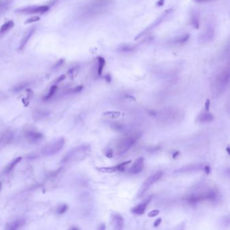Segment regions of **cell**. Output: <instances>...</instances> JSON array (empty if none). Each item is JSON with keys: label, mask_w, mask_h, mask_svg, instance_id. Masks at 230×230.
<instances>
[{"label": "cell", "mask_w": 230, "mask_h": 230, "mask_svg": "<svg viewBox=\"0 0 230 230\" xmlns=\"http://www.w3.org/2000/svg\"><path fill=\"white\" fill-rule=\"evenodd\" d=\"M111 5L112 0H93L84 7L83 14L88 18H94L105 14Z\"/></svg>", "instance_id": "cell-1"}, {"label": "cell", "mask_w": 230, "mask_h": 230, "mask_svg": "<svg viewBox=\"0 0 230 230\" xmlns=\"http://www.w3.org/2000/svg\"><path fill=\"white\" fill-rule=\"evenodd\" d=\"M229 67L227 65L220 70L215 78L214 86L217 89V91H223L226 88L229 84Z\"/></svg>", "instance_id": "cell-2"}, {"label": "cell", "mask_w": 230, "mask_h": 230, "mask_svg": "<svg viewBox=\"0 0 230 230\" xmlns=\"http://www.w3.org/2000/svg\"><path fill=\"white\" fill-rule=\"evenodd\" d=\"M140 136H141V135H140L139 134H134L123 138L118 142L117 145V151H118V153L119 155H121V154L128 151L136 143V142L139 139Z\"/></svg>", "instance_id": "cell-3"}, {"label": "cell", "mask_w": 230, "mask_h": 230, "mask_svg": "<svg viewBox=\"0 0 230 230\" xmlns=\"http://www.w3.org/2000/svg\"><path fill=\"white\" fill-rule=\"evenodd\" d=\"M171 13H172V10H171V9H168V10L165 11V12L163 13V14H161V16H159V18H157V20H156L153 24H151V25L149 26V27H147L145 30H143L142 32H141V33H140L139 35H138L137 37H136V39H136V40L138 39V38H140V37H142V35H145L146 33H148V32H150L151 30H153V28H155V27H157V26L162 23L163 21H165L167 18H168Z\"/></svg>", "instance_id": "cell-4"}, {"label": "cell", "mask_w": 230, "mask_h": 230, "mask_svg": "<svg viewBox=\"0 0 230 230\" xmlns=\"http://www.w3.org/2000/svg\"><path fill=\"white\" fill-rule=\"evenodd\" d=\"M162 176H163V172H158L155 173V174L152 175V176H150L149 178H148L147 180L144 182V183L142 184V186H141L139 195L141 196L147 190L153 185V184L156 183L159 179H161Z\"/></svg>", "instance_id": "cell-5"}, {"label": "cell", "mask_w": 230, "mask_h": 230, "mask_svg": "<svg viewBox=\"0 0 230 230\" xmlns=\"http://www.w3.org/2000/svg\"><path fill=\"white\" fill-rule=\"evenodd\" d=\"M64 142H65V140H64V138H60V139L57 140L54 143L49 144L45 148L44 153L47 154V155H49V154L53 155V154L56 153L57 152H58L63 147Z\"/></svg>", "instance_id": "cell-6"}, {"label": "cell", "mask_w": 230, "mask_h": 230, "mask_svg": "<svg viewBox=\"0 0 230 230\" xmlns=\"http://www.w3.org/2000/svg\"><path fill=\"white\" fill-rule=\"evenodd\" d=\"M49 6H47V5H41V6L26 7V8L22 9L21 10V12L28 13V14H36V13L43 14V13L47 12L49 10Z\"/></svg>", "instance_id": "cell-7"}, {"label": "cell", "mask_w": 230, "mask_h": 230, "mask_svg": "<svg viewBox=\"0 0 230 230\" xmlns=\"http://www.w3.org/2000/svg\"><path fill=\"white\" fill-rule=\"evenodd\" d=\"M144 167V158L139 157L135 161L134 164L129 170V172L133 174H137L138 173L141 172Z\"/></svg>", "instance_id": "cell-8"}, {"label": "cell", "mask_w": 230, "mask_h": 230, "mask_svg": "<svg viewBox=\"0 0 230 230\" xmlns=\"http://www.w3.org/2000/svg\"><path fill=\"white\" fill-rule=\"evenodd\" d=\"M151 198L150 197L149 198H148L147 200L144 201V202L136 205V207H134V208L131 209V212L136 215H142L144 213V211H145L146 207H147L148 204H149L150 201H151Z\"/></svg>", "instance_id": "cell-9"}, {"label": "cell", "mask_w": 230, "mask_h": 230, "mask_svg": "<svg viewBox=\"0 0 230 230\" xmlns=\"http://www.w3.org/2000/svg\"><path fill=\"white\" fill-rule=\"evenodd\" d=\"M111 221L115 229H121L123 226V217L119 214H113L111 216Z\"/></svg>", "instance_id": "cell-10"}, {"label": "cell", "mask_w": 230, "mask_h": 230, "mask_svg": "<svg viewBox=\"0 0 230 230\" xmlns=\"http://www.w3.org/2000/svg\"><path fill=\"white\" fill-rule=\"evenodd\" d=\"M35 27H33L32 28H30V30H28L26 33H25L24 34L23 37H22V40H21V42L20 43V47H19V49H22L25 46L26 43H27V42L28 40H29L30 37H31L32 35H33V33H34V31H35Z\"/></svg>", "instance_id": "cell-11"}, {"label": "cell", "mask_w": 230, "mask_h": 230, "mask_svg": "<svg viewBox=\"0 0 230 230\" xmlns=\"http://www.w3.org/2000/svg\"><path fill=\"white\" fill-rule=\"evenodd\" d=\"M214 36V30L211 27H208L206 30L203 33L200 39L203 40V42H208L210 40L213 39Z\"/></svg>", "instance_id": "cell-12"}, {"label": "cell", "mask_w": 230, "mask_h": 230, "mask_svg": "<svg viewBox=\"0 0 230 230\" xmlns=\"http://www.w3.org/2000/svg\"><path fill=\"white\" fill-rule=\"evenodd\" d=\"M25 223V221L23 219H18L16 221L12 222V223L7 224V227L5 228L7 229H17L23 226Z\"/></svg>", "instance_id": "cell-13"}, {"label": "cell", "mask_w": 230, "mask_h": 230, "mask_svg": "<svg viewBox=\"0 0 230 230\" xmlns=\"http://www.w3.org/2000/svg\"><path fill=\"white\" fill-rule=\"evenodd\" d=\"M190 38V35L188 34H184L182 35H180L178 37H176V38H174V40H173L172 43L174 44H184L186 42H187L188 41Z\"/></svg>", "instance_id": "cell-14"}, {"label": "cell", "mask_w": 230, "mask_h": 230, "mask_svg": "<svg viewBox=\"0 0 230 230\" xmlns=\"http://www.w3.org/2000/svg\"><path fill=\"white\" fill-rule=\"evenodd\" d=\"M97 170H98L99 172H104V173H113L119 171V165H115L113 167H97Z\"/></svg>", "instance_id": "cell-15"}, {"label": "cell", "mask_w": 230, "mask_h": 230, "mask_svg": "<svg viewBox=\"0 0 230 230\" xmlns=\"http://www.w3.org/2000/svg\"><path fill=\"white\" fill-rule=\"evenodd\" d=\"M136 49V47L133 46V45H128V44H124L121 45V46L119 47L118 49L119 51H120L121 53H130L132 51H134Z\"/></svg>", "instance_id": "cell-16"}, {"label": "cell", "mask_w": 230, "mask_h": 230, "mask_svg": "<svg viewBox=\"0 0 230 230\" xmlns=\"http://www.w3.org/2000/svg\"><path fill=\"white\" fill-rule=\"evenodd\" d=\"M213 119V115L211 113H209V111L203 113L198 118V120L201 122H210Z\"/></svg>", "instance_id": "cell-17"}, {"label": "cell", "mask_w": 230, "mask_h": 230, "mask_svg": "<svg viewBox=\"0 0 230 230\" xmlns=\"http://www.w3.org/2000/svg\"><path fill=\"white\" fill-rule=\"evenodd\" d=\"M22 157H17V158L14 159V160H13L12 162H11L9 164H8L7 165L6 169H5V172H9L11 170H13V168L16 166V165L18 164V163L20 162V161L22 160Z\"/></svg>", "instance_id": "cell-18"}, {"label": "cell", "mask_w": 230, "mask_h": 230, "mask_svg": "<svg viewBox=\"0 0 230 230\" xmlns=\"http://www.w3.org/2000/svg\"><path fill=\"white\" fill-rule=\"evenodd\" d=\"M14 22H13L12 20L8 21V22H7L6 23H5L4 24H3V25L1 26V28H0V32H1V33H4V32L7 31V30H9L10 28L14 27Z\"/></svg>", "instance_id": "cell-19"}, {"label": "cell", "mask_w": 230, "mask_h": 230, "mask_svg": "<svg viewBox=\"0 0 230 230\" xmlns=\"http://www.w3.org/2000/svg\"><path fill=\"white\" fill-rule=\"evenodd\" d=\"M103 115L105 116L109 117V118L112 119H115L117 118L120 116L121 113L119 111H106L103 113Z\"/></svg>", "instance_id": "cell-20"}, {"label": "cell", "mask_w": 230, "mask_h": 230, "mask_svg": "<svg viewBox=\"0 0 230 230\" xmlns=\"http://www.w3.org/2000/svg\"><path fill=\"white\" fill-rule=\"evenodd\" d=\"M98 60V75H101L102 74L103 70V68L105 66V61L101 57H99L97 58Z\"/></svg>", "instance_id": "cell-21"}, {"label": "cell", "mask_w": 230, "mask_h": 230, "mask_svg": "<svg viewBox=\"0 0 230 230\" xmlns=\"http://www.w3.org/2000/svg\"><path fill=\"white\" fill-rule=\"evenodd\" d=\"M190 22H191L192 26L193 27H194L195 28H198L199 20H198V16L196 14H192V16H191Z\"/></svg>", "instance_id": "cell-22"}, {"label": "cell", "mask_w": 230, "mask_h": 230, "mask_svg": "<svg viewBox=\"0 0 230 230\" xmlns=\"http://www.w3.org/2000/svg\"><path fill=\"white\" fill-rule=\"evenodd\" d=\"M57 90H58V87H57V86H55V85H54V86L51 87V89H50V90H49V93L47 95L46 97H45L44 98L45 100H47V99H50V98L54 96V95L55 94V93H56Z\"/></svg>", "instance_id": "cell-23"}, {"label": "cell", "mask_w": 230, "mask_h": 230, "mask_svg": "<svg viewBox=\"0 0 230 230\" xmlns=\"http://www.w3.org/2000/svg\"><path fill=\"white\" fill-rule=\"evenodd\" d=\"M28 136L30 139H33V140H38L39 138H41L43 135L40 133H36V132H28Z\"/></svg>", "instance_id": "cell-24"}, {"label": "cell", "mask_w": 230, "mask_h": 230, "mask_svg": "<svg viewBox=\"0 0 230 230\" xmlns=\"http://www.w3.org/2000/svg\"><path fill=\"white\" fill-rule=\"evenodd\" d=\"M68 210V206L66 205H61L60 207H59L58 208V210H57V213L59 214H63L66 211Z\"/></svg>", "instance_id": "cell-25"}, {"label": "cell", "mask_w": 230, "mask_h": 230, "mask_svg": "<svg viewBox=\"0 0 230 230\" xmlns=\"http://www.w3.org/2000/svg\"><path fill=\"white\" fill-rule=\"evenodd\" d=\"M39 20H40V17L33 16V17H31V18H30L29 19H28L27 20H26L25 24H29V23H32V22H37V21H39Z\"/></svg>", "instance_id": "cell-26"}, {"label": "cell", "mask_w": 230, "mask_h": 230, "mask_svg": "<svg viewBox=\"0 0 230 230\" xmlns=\"http://www.w3.org/2000/svg\"><path fill=\"white\" fill-rule=\"evenodd\" d=\"M112 128H113L115 130L119 131L123 129V125L119 123H115L112 125Z\"/></svg>", "instance_id": "cell-27"}, {"label": "cell", "mask_w": 230, "mask_h": 230, "mask_svg": "<svg viewBox=\"0 0 230 230\" xmlns=\"http://www.w3.org/2000/svg\"><path fill=\"white\" fill-rule=\"evenodd\" d=\"M159 214V211L157 210V209H155V210H153L152 211H151L148 214V216L149 217H155L157 215H158Z\"/></svg>", "instance_id": "cell-28"}, {"label": "cell", "mask_w": 230, "mask_h": 230, "mask_svg": "<svg viewBox=\"0 0 230 230\" xmlns=\"http://www.w3.org/2000/svg\"><path fill=\"white\" fill-rule=\"evenodd\" d=\"M82 89H83L82 86H77V87H74V88L70 89V93H78V92H80V91L82 90Z\"/></svg>", "instance_id": "cell-29"}, {"label": "cell", "mask_w": 230, "mask_h": 230, "mask_svg": "<svg viewBox=\"0 0 230 230\" xmlns=\"http://www.w3.org/2000/svg\"><path fill=\"white\" fill-rule=\"evenodd\" d=\"M105 156L108 157V158H112V157H113V151H112V150L111 149L108 150V151L106 152Z\"/></svg>", "instance_id": "cell-30"}, {"label": "cell", "mask_w": 230, "mask_h": 230, "mask_svg": "<svg viewBox=\"0 0 230 230\" xmlns=\"http://www.w3.org/2000/svg\"><path fill=\"white\" fill-rule=\"evenodd\" d=\"M205 110L206 111H209V108H210V100L207 99L205 102Z\"/></svg>", "instance_id": "cell-31"}, {"label": "cell", "mask_w": 230, "mask_h": 230, "mask_svg": "<svg viewBox=\"0 0 230 230\" xmlns=\"http://www.w3.org/2000/svg\"><path fill=\"white\" fill-rule=\"evenodd\" d=\"M203 170H204L205 172L206 173V174H209L210 173L211 169L209 165H205V166H203Z\"/></svg>", "instance_id": "cell-32"}, {"label": "cell", "mask_w": 230, "mask_h": 230, "mask_svg": "<svg viewBox=\"0 0 230 230\" xmlns=\"http://www.w3.org/2000/svg\"><path fill=\"white\" fill-rule=\"evenodd\" d=\"M161 221H162L161 218L157 219L155 221V223H154V226H155V227H157V226H159V225H160V223H161Z\"/></svg>", "instance_id": "cell-33"}, {"label": "cell", "mask_w": 230, "mask_h": 230, "mask_svg": "<svg viewBox=\"0 0 230 230\" xmlns=\"http://www.w3.org/2000/svg\"><path fill=\"white\" fill-rule=\"evenodd\" d=\"M195 2L198 3H207L209 2V1H213V0H194Z\"/></svg>", "instance_id": "cell-34"}, {"label": "cell", "mask_w": 230, "mask_h": 230, "mask_svg": "<svg viewBox=\"0 0 230 230\" xmlns=\"http://www.w3.org/2000/svg\"><path fill=\"white\" fill-rule=\"evenodd\" d=\"M64 78H65V75L61 76H60V77H59V78H58V79L57 80V82H60L62 81L63 80H64Z\"/></svg>", "instance_id": "cell-35"}, {"label": "cell", "mask_w": 230, "mask_h": 230, "mask_svg": "<svg viewBox=\"0 0 230 230\" xmlns=\"http://www.w3.org/2000/svg\"><path fill=\"white\" fill-rule=\"evenodd\" d=\"M180 155V152H178V151H177V152H175V153H174V155H173V159H176V157H178V155Z\"/></svg>", "instance_id": "cell-36"}, {"label": "cell", "mask_w": 230, "mask_h": 230, "mask_svg": "<svg viewBox=\"0 0 230 230\" xmlns=\"http://www.w3.org/2000/svg\"><path fill=\"white\" fill-rule=\"evenodd\" d=\"M149 113L151 115V116H156V115H157V113L154 111H149Z\"/></svg>", "instance_id": "cell-37"}, {"label": "cell", "mask_w": 230, "mask_h": 230, "mask_svg": "<svg viewBox=\"0 0 230 230\" xmlns=\"http://www.w3.org/2000/svg\"><path fill=\"white\" fill-rule=\"evenodd\" d=\"M105 79H106V80L108 82H111V76H110L109 74L106 76Z\"/></svg>", "instance_id": "cell-38"}, {"label": "cell", "mask_w": 230, "mask_h": 230, "mask_svg": "<svg viewBox=\"0 0 230 230\" xmlns=\"http://www.w3.org/2000/svg\"><path fill=\"white\" fill-rule=\"evenodd\" d=\"M125 98L129 99H131V100H134V101L136 100V99H134V97H133L130 96V95H126V96H125Z\"/></svg>", "instance_id": "cell-39"}, {"label": "cell", "mask_w": 230, "mask_h": 230, "mask_svg": "<svg viewBox=\"0 0 230 230\" xmlns=\"http://www.w3.org/2000/svg\"><path fill=\"white\" fill-rule=\"evenodd\" d=\"M99 229H105V225H103H103H100V227H99Z\"/></svg>", "instance_id": "cell-40"}, {"label": "cell", "mask_w": 230, "mask_h": 230, "mask_svg": "<svg viewBox=\"0 0 230 230\" xmlns=\"http://www.w3.org/2000/svg\"><path fill=\"white\" fill-rule=\"evenodd\" d=\"M163 2H164V1H163V0H161V1L159 0V2H158V3H157V4L159 5H162L163 4Z\"/></svg>", "instance_id": "cell-41"}, {"label": "cell", "mask_w": 230, "mask_h": 230, "mask_svg": "<svg viewBox=\"0 0 230 230\" xmlns=\"http://www.w3.org/2000/svg\"><path fill=\"white\" fill-rule=\"evenodd\" d=\"M226 151H227L228 155H229V154H230V153H229V146H227V149H226Z\"/></svg>", "instance_id": "cell-42"}, {"label": "cell", "mask_w": 230, "mask_h": 230, "mask_svg": "<svg viewBox=\"0 0 230 230\" xmlns=\"http://www.w3.org/2000/svg\"><path fill=\"white\" fill-rule=\"evenodd\" d=\"M0 187H1V184H0Z\"/></svg>", "instance_id": "cell-43"}]
</instances>
